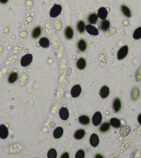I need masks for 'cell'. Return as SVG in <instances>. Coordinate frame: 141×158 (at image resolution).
Returning a JSON list of instances; mask_svg holds the SVG:
<instances>
[{"instance_id":"6da1fadb","label":"cell","mask_w":141,"mask_h":158,"mask_svg":"<svg viewBox=\"0 0 141 158\" xmlns=\"http://www.w3.org/2000/svg\"><path fill=\"white\" fill-rule=\"evenodd\" d=\"M62 8L60 4H54L50 10V16L52 18H56L61 14Z\"/></svg>"},{"instance_id":"7a4b0ae2","label":"cell","mask_w":141,"mask_h":158,"mask_svg":"<svg viewBox=\"0 0 141 158\" xmlns=\"http://www.w3.org/2000/svg\"><path fill=\"white\" fill-rule=\"evenodd\" d=\"M33 55L31 54V53H27L22 56L21 58V61H20V63H21V65L24 67H28L33 62Z\"/></svg>"},{"instance_id":"3957f363","label":"cell","mask_w":141,"mask_h":158,"mask_svg":"<svg viewBox=\"0 0 141 158\" xmlns=\"http://www.w3.org/2000/svg\"><path fill=\"white\" fill-rule=\"evenodd\" d=\"M129 52V47L127 45L122 47L121 48L118 50V53H117V58L119 60H123L124 58H126V56L128 54Z\"/></svg>"},{"instance_id":"277c9868","label":"cell","mask_w":141,"mask_h":158,"mask_svg":"<svg viewBox=\"0 0 141 158\" xmlns=\"http://www.w3.org/2000/svg\"><path fill=\"white\" fill-rule=\"evenodd\" d=\"M102 113H101L100 112H99V111L95 112V114L93 115L92 123L94 126H99V125H100L101 122H102Z\"/></svg>"},{"instance_id":"5b68a950","label":"cell","mask_w":141,"mask_h":158,"mask_svg":"<svg viewBox=\"0 0 141 158\" xmlns=\"http://www.w3.org/2000/svg\"><path fill=\"white\" fill-rule=\"evenodd\" d=\"M82 92V88L80 85L77 84L75 85L72 88L71 90H70V95L73 98H77L81 94Z\"/></svg>"},{"instance_id":"8992f818","label":"cell","mask_w":141,"mask_h":158,"mask_svg":"<svg viewBox=\"0 0 141 158\" xmlns=\"http://www.w3.org/2000/svg\"><path fill=\"white\" fill-rule=\"evenodd\" d=\"M59 116L60 119L63 121H66L69 117V112L66 107H62L59 111Z\"/></svg>"},{"instance_id":"52a82bcc","label":"cell","mask_w":141,"mask_h":158,"mask_svg":"<svg viewBox=\"0 0 141 158\" xmlns=\"http://www.w3.org/2000/svg\"><path fill=\"white\" fill-rule=\"evenodd\" d=\"M89 142H90V144L92 147H94V148L97 147L100 144V139L98 135L96 134V133H93L91 135L90 139H89Z\"/></svg>"},{"instance_id":"ba28073f","label":"cell","mask_w":141,"mask_h":158,"mask_svg":"<svg viewBox=\"0 0 141 158\" xmlns=\"http://www.w3.org/2000/svg\"><path fill=\"white\" fill-rule=\"evenodd\" d=\"M112 107H113V112H114L118 113V112H120L122 107V102H121V100H120L119 98H114V100H113V101Z\"/></svg>"},{"instance_id":"9c48e42d","label":"cell","mask_w":141,"mask_h":158,"mask_svg":"<svg viewBox=\"0 0 141 158\" xmlns=\"http://www.w3.org/2000/svg\"><path fill=\"white\" fill-rule=\"evenodd\" d=\"M86 31L91 36H98L99 31L98 29L97 28L94 27V26L92 25V24H88V25H86Z\"/></svg>"},{"instance_id":"30bf717a","label":"cell","mask_w":141,"mask_h":158,"mask_svg":"<svg viewBox=\"0 0 141 158\" xmlns=\"http://www.w3.org/2000/svg\"><path fill=\"white\" fill-rule=\"evenodd\" d=\"M97 15L98 16V18H100L102 20H106V18L107 17L108 10L105 7H100L98 9V10Z\"/></svg>"},{"instance_id":"8fae6325","label":"cell","mask_w":141,"mask_h":158,"mask_svg":"<svg viewBox=\"0 0 141 158\" xmlns=\"http://www.w3.org/2000/svg\"><path fill=\"white\" fill-rule=\"evenodd\" d=\"M110 94V90L109 88L106 85H104L101 88L100 90V96L103 99L104 98H106L108 96H109Z\"/></svg>"},{"instance_id":"7c38bea8","label":"cell","mask_w":141,"mask_h":158,"mask_svg":"<svg viewBox=\"0 0 141 158\" xmlns=\"http://www.w3.org/2000/svg\"><path fill=\"white\" fill-rule=\"evenodd\" d=\"M64 33V36L67 40H72L74 36V31L70 26H67Z\"/></svg>"},{"instance_id":"4fadbf2b","label":"cell","mask_w":141,"mask_h":158,"mask_svg":"<svg viewBox=\"0 0 141 158\" xmlns=\"http://www.w3.org/2000/svg\"><path fill=\"white\" fill-rule=\"evenodd\" d=\"M8 136V129L4 124L0 126V138L2 140H5Z\"/></svg>"},{"instance_id":"5bb4252c","label":"cell","mask_w":141,"mask_h":158,"mask_svg":"<svg viewBox=\"0 0 141 158\" xmlns=\"http://www.w3.org/2000/svg\"><path fill=\"white\" fill-rule=\"evenodd\" d=\"M41 34H42V28L40 26H37L32 31L31 37L33 39H37L41 36Z\"/></svg>"},{"instance_id":"9a60e30c","label":"cell","mask_w":141,"mask_h":158,"mask_svg":"<svg viewBox=\"0 0 141 158\" xmlns=\"http://www.w3.org/2000/svg\"><path fill=\"white\" fill-rule=\"evenodd\" d=\"M85 134H86L85 130L82 129L81 128V129L77 130V131L75 132L74 135H73V136H74V138L75 139V140H80L85 137Z\"/></svg>"},{"instance_id":"2e32d148","label":"cell","mask_w":141,"mask_h":158,"mask_svg":"<svg viewBox=\"0 0 141 158\" xmlns=\"http://www.w3.org/2000/svg\"><path fill=\"white\" fill-rule=\"evenodd\" d=\"M78 49L81 52H85L87 49V43L85 40L80 39V40L78 42V44H77Z\"/></svg>"},{"instance_id":"e0dca14e","label":"cell","mask_w":141,"mask_h":158,"mask_svg":"<svg viewBox=\"0 0 141 158\" xmlns=\"http://www.w3.org/2000/svg\"><path fill=\"white\" fill-rule=\"evenodd\" d=\"M76 66L78 69L80 70H83L87 67V61L84 58H80L77 60Z\"/></svg>"},{"instance_id":"ac0fdd59","label":"cell","mask_w":141,"mask_h":158,"mask_svg":"<svg viewBox=\"0 0 141 158\" xmlns=\"http://www.w3.org/2000/svg\"><path fill=\"white\" fill-rule=\"evenodd\" d=\"M109 123L110 124H111V126L114 128H120L122 126L121 121H120L119 119L116 117L111 118V119H110Z\"/></svg>"},{"instance_id":"d6986e66","label":"cell","mask_w":141,"mask_h":158,"mask_svg":"<svg viewBox=\"0 0 141 158\" xmlns=\"http://www.w3.org/2000/svg\"><path fill=\"white\" fill-rule=\"evenodd\" d=\"M140 96V90L138 87H134L131 92V98L132 101H136Z\"/></svg>"},{"instance_id":"ffe728a7","label":"cell","mask_w":141,"mask_h":158,"mask_svg":"<svg viewBox=\"0 0 141 158\" xmlns=\"http://www.w3.org/2000/svg\"><path fill=\"white\" fill-rule=\"evenodd\" d=\"M64 134V129L62 127H58L54 130L53 133V137L55 139H60L62 137Z\"/></svg>"},{"instance_id":"44dd1931","label":"cell","mask_w":141,"mask_h":158,"mask_svg":"<svg viewBox=\"0 0 141 158\" xmlns=\"http://www.w3.org/2000/svg\"><path fill=\"white\" fill-rule=\"evenodd\" d=\"M78 121L80 124L83 126H87L90 124V118L87 115H81L78 118Z\"/></svg>"},{"instance_id":"7402d4cb","label":"cell","mask_w":141,"mask_h":158,"mask_svg":"<svg viewBox=\"0 0 141 158\" xmlns=\"http://www.w3.org/2000/svg\"><path fill=\"white\" fill-rule=\"evenodd\" d=\"M121 10L122 13H123V15L127 18H130L132 17V11H131L130 8L128 6H127L126 5H122L121 6Z\"/></svg>"},{"instance_id":"603a6c76","label":"cell","mask_w":141,"mask_h":158,"mask_svg":"<svg viewBox=\"0 0 141 158\" xmlns=\"http://www.w3.org/2000/svg\"><path fill=\"white\" fill-rule=\"evenodd\" d=\"M110 26H111V23L107 20H102V22L100 24V29L102 31H106L109 30Z\"/></svg>"},{"instance_id":"cb8c5ba5","label":"cell","mask_w":141,"mask_h":158,"mask_svg":"<svg viewBox=\"0 0 141 158\" xmlns=\"http://www.w3.org/2000/svg\"><path fill=\"white\" fill-rule=\"evenodd\" d=\"M98 20V16L96 13L90 14L87 17V21H88L89 24H92V25L97 23Z\"/></svg>"},{"instance_id":"d4e9b609","label":"cell","mask_w":141,"mask_h":158,"mask_svg":"<svg viewBox=\"0 0 141 158\" xmlns=\"http://www.w3.org/2000/svg\"><path fill=\"white\" fill-rule=\"evenodd\" d=\"M110 127H111V124H110V123L107 122V121H105V122L102 123V124L100 125V128H99V131L100 132H101V133H106V132L109 131Z\"/></svg>"},{"instance_id":"484cf974","label":"cell","mask_w":141,"mask_h":158,"mask_svg":"<svg viewBox=\"0 0 141 158\" xmlns=\"http://www.w3.org/2000/svg\"><path fill=\"white\" fill-rule=\"evenodd\" d=\"M77 29L80 34H82L85 33L86 31V24L83 20L78 21V24H77Z\"/></svg>"},{"instance_id":"4316f807","label":"cell","mask_w":141,"mask_h":158,"mask_svg":"<svg viewBox=\"0 0 141 158\" xmlns=\"http://www.w3.org/2000/svg\"><path fill=\"white\" fill-rule=\"evenodd\" d=\"M39 44L40 45V47H42V48H49L50 46V41L47 38L43 37L39 40Z\"/></svg>"},{"instance_id":"83f0119b","label":"cell","mask_w":141,"mask_h":158,"mask_svg":"<svg viewBox=\"0 0 141 158\" xmlns=\"http://www.w3.org/2000/svg\"><path fill=\"white\" fill-rule=\"evenodd\" d=\"M18 79V74L17 72H12L9 74L8 78V83H11V84H13V83H15L17 81V80Z\"/></svg>"},{"instance_id":"f1b7e54d","label":"cell","mask_w":141,"mask_h":158,"mask_svg":"<svg viewBox=\"0 0 141 158\" xmlns=\"http://www.w3.org/2000/svg\"><path fill=\"white\" fill-rule=\"evenodd\" d=\"M131 128L129 126H125L122 127L120 131V135L123 137H126L130 133Z\"/></svg>"},{"instance_id":"f546056e","label":"cell","mask_w":141,"mask_h":158,"mask_svg":"<svg viewBox=\"0 0 141 158\" xmlns=\"http://www.w3.org/2000/svg\"><path fill=\"white\" fill-rule=\"evenodd\" d=\"M133 38L134 40L141 39V27L137 28L133 33Z\"/></svg>"},{"instance_id":"4dcf8cb0","label":"cell","mask_w":141,"mask_h":158,"mask_svg":"<svg viewBox=\"0 0 141 158\" xmlns=\"http://www.w3.org/2000/svg\"><path fill=\"white\" fill-rule=\"evenodd\" d=\"M58 153L55 148H51L47 153V158H57Z\"/></svg>"},{"instance_id":"1f68e13d","label":"cell","mask_w":141,"mask_h":158,"mask_svg":"<svg viewBox=\"0 0 141 158\" xmlns=\"http://www.w3.org/2000/svg\"><path fill=\"white\" fill-rule=\"evenodd\" d=\"M85 152L82 149H80L76 152L75 155V158H85Z\"/></svg>"},{"instance_id":"d6a6232c","label":"cell","mask_w":141,"mask_h":158,"mask_svg":"<svg viewBox=\"0 0 141 158\" xmlns=\"http://www.w3.org/2000/svg\"><path fill=\"white\" fill-rule=\"evenodd\" d=\"M136 81L137 82H140L141 81V67H139L138 69H137L136 72Z\"/></svg>"},{"instance_id":"836d02e7","label":"cell","mask_w":141,"mask_h":158,"mask_svg":"<svg viewBox=\"0 0 141 158\" xmlns=\"http://www.w3.org/2000/svg\"><path fill=\"white\" fill-rule=\"evenodd\" d=\"M60 158H70V155L69 153H68V152H64L62 155H61V157Z\"/></svg>"},{"instance_id":"e575fe53","label":"cell","mask_w":141,"mask_h":158,"mask_svg":"<svg viewBox=\"0 0 141 158\" xmlns=\"http://www.w3.org/2000/svg\"><path fill=\"white\" fill-rule=\"evenodd\" d=\"M95 158H104V156H103L102 155H101V154L97 153V154H96Z\"/></svg>"},{"instance_id":"d590c367","label":"cell","mask_w":141,"mask_h":158,"mask_svg":"<svg viewBox=\"0 0 141 158\" xmlns=\"http://www.w3.org/2000/svg\"><path fill=\"white\" fill-rule=\"evenodd\" d=\"M137 119H138V122L139 123V124L141 125V113L138 114Z\"/></svg>"},{"instance_id":"8d00e7d4","label":"cell","mask_w":141,"mask_h":158,"mask_svg":"<svg viewBox=\"0 0 141 158\" xmlns=\"http://www.w3.org/2000/svg\"><path fill=\"white\" fill-rule=\"evenodd\" d=\"M8 2V0H0V3H3V4H6Z\"/></svg>"}]
</instances>
